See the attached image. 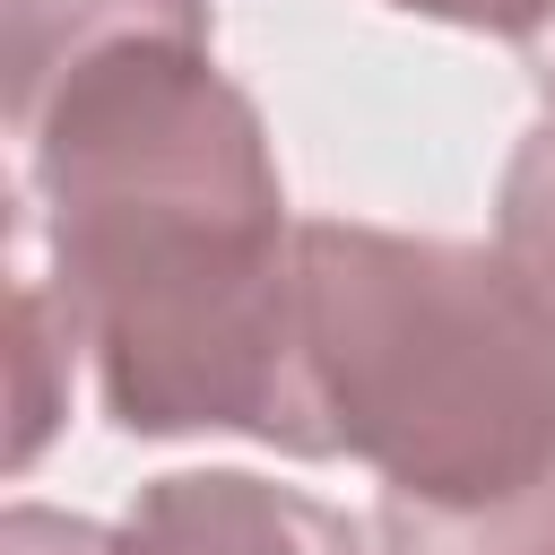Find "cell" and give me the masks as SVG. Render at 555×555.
Returning a JSON list of instances; mask_svg holds the SVG:
<instances>
[{"label": "cell", "mask_w": 555, "mask_h": 555, "mask_svg": "<svg viewBox=\"0 0 555 555\" xmlns=\"http://www.w3.org/2000/svg\"><path fill=\"white\" fill-rule=\"evenodd\" d=\"M9 130L104 416L121 434H251L330 460L295 330L286 182L260 104L217 52L139 43L87 61Z\"/></svg>", "instance_id": "6da1fadb"}, {"label": "cell", "mask_w": 555, "mask_h": 555, "mask_svg": "<svg viewBox=\"0 0 555 555\" xmlns=\"http://www.w3.org/2000/svg\"><path fill=\"white\" fill-rule=\"evenodd\" d=\"M295 330L330 460H364L382 494L460 503L555 468V312L503 251L312 217Z\"/></svg>", "instance_id": "7a4b0ae2"}, {"label": "cell", "mask_w": 555, "mask_h": 555, "mask_svg": "<svg viewBox=\"0 0 555 555\" xmlns=\"http://www.w3.org/2000/svg\"><path fill=\"white\" fill-rule=\"evenodd\" d=\"M121 555H364V529L251 468H173L130 494Z\"/></svg>", "instance_id": "3957f363"}, {"label": "cell", "mask_w": 555, "mask_h": 555, "mask_svg": "<svg viewBox=\"0 0 555 555\" xmlns=\"http://www.w3.org/2000/svg\"><path fill=\"white\" fill-rule=\"evenodd\" d=\"M139 43H208V0H0L9 121L35 95H52L69 69Z\"/></svg>", "instance_id": "277c9868"}, {"label": "cell", "mask_w": 555, "mask_h": 555, "mask_svg": "<svg viewBox=\"0 0 555 555\" xmlns=\"http://www.w3.org/2000/svg\"><path fill=\"white\" fill-rule=\"evenodd\" d=\"M373 555H555V468L503 494H382L373 503Z\"/></svg>", "instance_id": "5b68a950"}, {"label": "cell", "mask_w": 555, "mask_h": 555, "mask_svg": "<svg viewBox=\"0 0 555 555\" xmlns=\"http://www.w3.org/2000/svg\"><path fill=\"white\" fill-rule=\"evenodd\" d=\"M87 338L78 312L61 304L52 278L17 269V347H9V382H17V425H9V468H35V451L52 442V425L69 416V373H78Z\"/></svg>", "instance_id": "8992f818"}, {"label": "cell", "mask_w": 555, "mask_h": 555, "mask_svg": "<svg viewBox=\"0 0 555 555\" xmlns=\"http://www.w3.org/2000/svg\"><path fill=\"white\" fill-rule=\"evenodd\" d=\"M494 251H503V260L546 295V312H555V104H546V121H529V139H520L512 165H503Z\"/></svg>", "instance_id": "52a82bcc"}, {"label": "cell", "mask_w": 555, "mask_h": 555, "mask_svg": "<svg viewBox=\"0 0 555 555\" xmlns=\"http://www.w3.org/2000/svg\"><path fill=\"white\" fill-rule=\"evenodd\" d=\"M0 555H121V529H95V520H78V512L17 503L9 529H0Z\"/></svg>", "instance_id": "ba28073f"}, {"label": "cell", "mask_w": 555, "mask_h": 555, "mask_svg": "<svg viewBox=\"0 0 555 555\" xmlns=\"http://www.w3.org/2000/svg\"><path fill=\"white\" fill-rule=\"evenodd\" d=\"M390 9L434 17V26H468V35H503V43H520L555 0H390Z\"/></svg>", "instance_id": "9c48e42d"}]
</instances>
